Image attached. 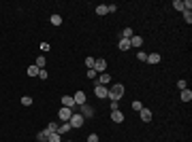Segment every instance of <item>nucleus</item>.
I'll list each match as a JSON object with an SVG mask.
<instances>
[{"label": "nucleus", "mask_w": 192, "mask_h": 142, "mask_svg": "<svg viewBox=\"0 0 192 142\" xmlns=\"http://www.w3.org/2000/svg\"><path fill=\"white\" fill-rule=\"evenodd\" d=\"M88 142H98V136H96V134H90V136H88Z\"/></svg>", "instance_id": "72a5a7b5"}, {"label": "nucleus", "mask_w": 192, "mask_h": 142, "mask_svg": "<svg viewBox=\"0 0 192 142\" xmlns=\"http://www.w3.org/2000/svg\"><path fill=\"white\" fill-rule=\"evenodd\" d=\"M181 100H184V102H190L192 100V91L190 89H181Z\"/></svg>", "instance_id": "2eb2a0df"}, {"label": "nucleus", "mask_w": 192, "mask_h": 142, "mask_svg": "<svg viewBox=\"0 0 192 142\" xmlns=\"http://www.w3.org/2000/svg\"><path fill=\"white\" fill-rule=\"evenodd\" d=\"M71 117H73V108H60V110H58V119H60V121H62V123H68V121H71Z\"/></svg>", "instance_id": "f03ea898"}, {"label": "nucleus", "mask_w": 192, "mask_h": 142, "mask_svg": "<svg viewBox=\"0 0 192 142\" xmlns=\"http://www.w3.org/2000/svg\"><path fill=\"white\" fill-rule=\"evenodd\" d=\"M124 93H126V91H124V85H122V83H117V85H113V87L109 89L107 98H109L111 102H117V100H120V98H122Z\"/></svg>", "instance_id": "f257e3e1"}, {"label": "nucleus", "mask_w": 192, "mask_h": 142, "mask_svg": "<svg viewBox=\"0 0 192 142\" xmlns=\"http://www.w3.org/2000/svg\"><path fill=\"white\" fill-rule=\"evenodd\" d=\"M58 127H60V125H58V123H49V125H47V127H45V129H47L49 134H58Z\"/></svg>", "instance_id": "412c9836"}, {"label": "nucleus", "mask_w": 192, "mask_h": 142, "mask_svg": "<svg viewBox=\"0 0 192 142\" xmlns=\"http://www.w3.org/2000/svg\"><path fill=\"white\" fill-rule=\"evenodd\" d=\"M21 104H24V106H32V98H30V95H24V98H21Z\"/></svg>", "instance_id": "b1692460"}, {"label": "nucleus", "mask_w": 192, "mask_h": 142, "mask_svg": "<svg viewBox=\"0 0 192 142\" xmlns=\"http://www.w3.org/2000/svg\"><path fill=\"white\" fill-rule=\"evenodd\" d=\"M184 19H186V23H192V13L190 11H184Z\"/></svg>", "instance_id": "c85d7f7f"}, {"label": "nucleus", "mask_w": 192, "mask_h": 142, "mask_svg": "<svg viewBox=\"0 0 192 142\" xmlns=\"http://www.w3.org/2000/svg\"><path fill=\"white\" fill-rule=\"evenodd\" d=\"M109 83H111V76H109V74H105V72L98 74V83H96V85H105V87H107Z\"/></svg>", "instance_id": "1a4fd4ad"}, {"label": "nucleus", "mask_w": 192, "mask_h": 142, "mask_svg": "<svg viewBox=\"0 0 192 142\" xmlns=\"http://www.w3.org/2000/svg\"><path fill=\"white\" fill-rule=\"evenodd\" d=\"M41 51H49V43H41Z\"/></svg>", "instance_id": "f704fd0d"}, {"label": "nucleus", "mask_w": 192, "mask_h": 142, "mask_svg": "<svg viewBox=\"0 0 192 142\" xmlns=\"http://www.w3.org/2000/svg\"><path fill=\"white\" fill-rule=\"evenodd\" d=\"M73 98H75V104H77V106L85 104V93H83V91H77V93L73 95Z\"/></svg>", "instance_id": "9d476101"}, {"label": "nucleus", "mask_w": 192, "mask_h": 142, "mask_svg": "<svg viewBox=\"0 0 192 142\" xmlns=\"http://www.w3.org/2000/svg\"><path fill=\"white\" fill-rule=\"evenodd\" d=\"M141 108H143V104H141L139 100H134V102H133V110H134V112H139Z\"/></svg>", "instance_id": "cd10ccee"}, {"label": "nucleus", "mask_w": 192, "mask_h": 142, "mask_svg": "<svg viewBox=\"0 0 192 142\" xmlns=\"http://www.w3.org/2000/svg\"><path fill=\"white\" fill-rule=\"evenodd\" d=\"M47 76H49V72L45 70V68H43V70H38V79H43V81H45Z\"/></svg>", "instance_id": "c756f323"}, {"label": "nucleus", "mask_w": 192, "mask_h": 142, "mask_svg": "<svg viewBox=\"0 0 192 142\" xmlns=\"http://www.w3.org/2000/svg\"><path fill=\"white\" fill-rule=\"evenodd\" d=\"M177 87L179 89H188V83H186V81H177Z\"/></svg>", "instance_id": "473e14b6"}, {"label": "nucleus", "mask_w": 192, "mask_h": 142, "mask_svg": "<svg viewBox=\"0 0 192 142\" xmlns=\"http://www.w3.org/2000/svg\"><path fill=\"white\" fill-rule=\"evenodd\" d=\"M147 62H150V64H158V62H160V55H158V53H150V55H147Z\"/></svg>", "instance_id": "6ab92c4d"}, {"label": "nucleus", "mask_w": 192, "mask_h": 142, "mask_svg": "<svg viewBox=\"0 0 192 142\" xmlns=\"http://www.w3.org/2000/svg\"><path fill=\"white\" fill-rule=\"evenodd\" d=\"M139 115H141V121H145V123L152 121V110H150V108H141Z\"/></svg>", "instance_id": "0eeeda50"}, {"label": "nucleus", "mask_w": 192, "mask_h": 142, "mask_svg": "<svg viewBox=\"0 0 192 142\" xmlns=\"http://www.w3.org/2000/svg\"><path fill=\"white\" fill-rule=\"evenodd\" d=\"M47 138H49V132H47V129H43V132H38V134H37V140L38 142H47Z\"/></svg>", "instance_id": "4468645a"}, {"label": "nucleus", "mask_w": 192, "mask_h": 142, "mask_svg": "<svg viewBox=\"0 0 192 142\" xmlns=\"http://www.w3.org/2000/svg\"><path fill=\"white\" fill-rule=\"evenodd\" d=\"M141 45H143V38H141L139 34H134L133 38H130V47H137V49H139Z\"/></svg>", "instance_id": "9b49d317"}, {"label": "nucleus", "mask_w": 192, "mask_h": 142, "mask_svg": "<svg viewBox=\"0 0 192 142\" xmlns=\"http://www.w3.org/2000/svg\"><path fill=\"white\" fill-rule=\"evenodd\" d=\"M107 11H109V13H115V11H117V4H107Z\"/></svg>", "instance_id": "2f4dec72"}, {"label": "nucleus", "mask_w": 192, "mask_h": 142, "mask_svg": "<svg viewBox=\"0 0 192 142\" xmlns=\"http://www.w3.org/2000/svg\"><path fill=\"white\" fill-rule=\"evenodd\" d=\"M45 64H47V59H45V55H41V57H37V64H34V66H37L38 70H43Z\"/></svg>", "instance_id": "dca6fc26"}, {"label": "nucleus", "mask_w": 192, "mask_h": 142, "mask_svg": "<svg viewBox=\"0 0 192 142\" xmlns=\"http://www.w3.org/2000/svg\"><path fill=\"white\" fill-rule=\"evenodd\" d=\"M111 121H113V123H122V121H124V112H120V110H111Z\"/></svg>", "instance_id": "6e6552de"}, {"label": "nucleus", "mask_w": 192, "mask_h": 142, "mask_svg": "<svg viewBox=\"0 0 192 142\" xmlns=\"http://www.w3.org/2000/svg\"><path fill=\"white\" fill-rule=\"evenodd\" d=\"M66 142H71V140H66Z\"/></svg>", "instance_id": "c9c22d12"}, {"label": "nucleus", "mask_w": 192, "mask_h": 142, "mask_svg": "<svg viewBox=\"0 0 192 142\" xmlns=\"http://www.w3.org/2000/svg\"><path fill=\"white\" fill-rule=\"evenodd\" d=\"M28 76H38V68L32 64V66H28Z\"/></svg>", "instance_id": "aec40b11"}, {"label": "nucleus", "mask_w": 192, "mask_h": 142, "mask_svg": "<svg viewBox=\"0 0 192 142\" xmlns=\"http://www.w3.org/2000/svg\"><path fill=\"white\" fill-rule=\"evenodd\" d=\"M173 6H175L177 11H181V13H184V2H181V0H175V2H173Z\"/></svg>", "instance_id": "a878e982"}, {"label": "nucleus", "mask_w": 192, "mask_h": 142, "mask_svg": "<svg viewBox=\"0 0 192 142\" xmlns=\"http://www.w3.org/2000/svg\"><path fill=\"white\" fill-rule=\"evenodd\" d=\"M94 93H96V98H100V100H103V98H107L109 89L105 87V85H96V87H94Z\"/></svg>", "instance_id": "20e7f679"}, {"label": "nucleus", "mask_w": 192, "mask_h": 142, "mask_svg": "<svg viewBox=\"0 0 192 142\" xmlns=\"http://www.w3.org/2000/svg\"><path fill=\"white\" fill-rule=\"evenodd\" d=\"M137 59H139V62H147V53H145V51H139V53H137Z\"/></svg>", "instance_id": "393cba45"}, {"label": "nucleus", "mask_w": 192, "mask_h": 142, "mask_svg": "<svg viewBox=\"0 0 192 142\" xmlns=\"http://www.w3.org/2000/svg\"><path fill=\"white\" fill-rule=\"evenodd\" d=\"M128 49H130V40L120 38V51H128Z\"/></svg>", "instance_id": "ddd939ff"}, {"label": "nucleus", "mask_w": 192, "mask_h": 142, "mask_svg": "<svg viewBox=\"0 0 192 142\" xmlns=\"http://www.w3.org/2000/svg\"><path fill=\"white\" fill-rule=\"evenodd\" d=\"M47 142H62V136H60V134H49Z\"/></svg>", "instance_id": "4be33fe9"}, {"label": "nucleus", "mask_w": 192, "mask_h": 142, "mask_svg": "<svg viewBox=\"0 0 192 142\" xmlns=\"http://www.w3.org/2000/svg\"><path fill=\"white\" fill-rule=\"evenodd\" d=\"M94 70L98 72V74H103V72L107 70V62H105V59H96L94 62Z\"/></svg>", "instance_id": "39448f33"}, {"label": "nucleus", "mask_w": 192, "mask_h": 142, "mask_svg": "<svg viewBox=\"0 0 192 142\" xmlns=\"http://www.w3.org/2000/svg\"><path fill=\"white\" fill-rule=\"evenodd\" d=\"M62 106L75 108V106H77V104H75V98H73V95H64V98H62Z\"/></svg>", "instance_id": "423d86ee"}, {"label": "nucleus", "mask_w": 192, "mask_h": 142, "mask_svg": "<svg viewBox=\"0 0 192 142\" xmlns=\"http://www.w3.org/2000/svg\"><path fill=\"white\" fill-rule=\"evenodd\" d=\"M94 57H85V66H88V70H90V68H94Z\"/></svg>", "instance_id": "bb28decb"}, {"label": "nucleus", "mask_w": 192, "mask_h": 142, "mask_svg": "<svg viewBox=\"0 0 192 142\" xmlns=\"http://www.w3.org/2000/svg\"><path fill=\"white\" fill-rule=\"evenodd\" d=\"M88 76H90V79H96V76H98V72H96L94 68H90V70H88Z\"/></svg>", "instance_id": "7c9ffc66"}, {"label": "nucleus", "mask_w": 192, "mask_h": 142, "mask_svg": "<svg viewBox=\"0 0 192 142\" xmlns=\"http://www.w3.org/2000/svg\"><path fill=\"white\" fill-rule=\"evenodd\" d=\"M133 36H134V32L130 30V28H124V30H122V38H126V40H130Z\"/></svg>", "instance_id": "f3484780"}, {"label": "nucleus", "mask_w": 192, "mask_h": 142, "mask_svg": "<svg viewBox=\"0 0 192 142\" xmlns=\"http://www.w3.org/2000/svg\"><path fill=\"white\" fill-rule=\"evenodd\" d=\"M96 13L98 15H107L109 11H107V4H100V6H96Z\"/></svg>", "instance_id": "5701e85b"}, {"label": "nucleus", "mask_w": 192, "mask_h": 142, "mask_svg": "<svg viewBox=\"0 0 192 142\" xmlns=\"http://www.w3.org/2000/svg\"><path fill=\"white\" fill-rule=\"evenodd\" d=\"M49 21H51V26H62V15H51V19H49Z\"/></svg>", "instance_id": "a211bd4d"}, {"label": "nucleus", "mask_w": 192, "mask_h": 142, "mask_svg": "<svg viewBox=\"0 0 192 142\" xmlns=\"http://www.w3.org/2000/svg\"><path fill=\"white\" fill-rule=\"evenodd\" d=\"M71 129H73V127H71L68 123H62L60 127H58V134H60V136H64V134H68Z\"/></svg>", "instance_id": "f8f14e48"}, {"label": "nucleus", "mask_w": 192, "mask_h": 142, "mask_svg": "<svg viewBox=\"0 0 192 142\" xmlns=\"http://www.w3.org/2000/svg\"><path fill=\"white\" fill-rule=\"evenodd\" d=\"M83 121H85V119H83L79 112H73V117H71L68 125H71V127H81V125H83Z\"/></svg>", "instance_id": "7ed1b4c3"}]
</instances>
